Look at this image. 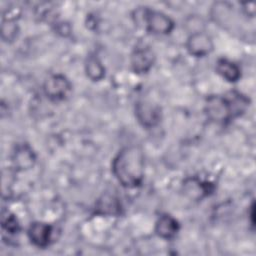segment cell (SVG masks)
Here are the masks:
<instances>
[{
    "label": "cell",
    "mask_w": 256,
    "mask_h": 256,
    "mask_svg": "<svg viewBox=\"0 0 256 256\" xmlns=\"http://www.w3.org/2000/svg\"><path fill=\"white\" fill-rule=\"evenodd\" d=\"M112 172L124 187H138L144 178L142 149L136 145L122 148L112 161Z\"/></svg>",
    "instance_id": "obj_1"
},
{
    "label": "cell",
    "mask_w": 256,
    "mask_h": 256,
    "mask_svg": "<svg viewBox=\"0 0 256 256\" xmlns=\"http://www.w3.org/2000/svg\"><path fill=\"white\" fill-rule=\"evenodd\" d=\"M248 106L249 99L233 91L224 96H209L205 104V113L211 121L225 123L240 116Z\"/></svg>",
    "instance_id": "obj_2"
},
{
    "label": "cell",
    "mask_w": 256,
    "mask_h": 256,
    "mask_svg": "<svg viewBox=\"0 0 256 256\" xmlns=\"http://www.w3.org/2000/svg\"><path fill=\"white\" fill-rule=\"evenodd\" d=\"M136 12L140 14V17H137V22L144 24L145 28L149 32L155 34H168L174 28L173 20L162 12L150 9H144Z\"/></svg>",
    "instance_id": "obj_3"
},
{
    "label": "cell",
    "mask_w": 256,
    "mask_h": 256,
    "mask_svg": "<svg viewBox=\"0 0 256 256\" xmlns=\"http://www.w3.org/2000/svg\"><path fill=\"white\" fill-rule=\"evenodd\" d=\"M71 88L72 86L70 81L62 74H53L49 76L43 84L44 94L53 101L66 99Z\"/></svg>",
    "instance_id": "obj_4"
},
{
    "label": "cell",
    "mask_w": 256,
    "mask_h": 256,
    "mask_svg": "<svg viewBox=\"0 0 256 256\" xmlns=\"http://www.w3.org/2000/svg\"><path fill=\"white\" fill-rule=\"evenodd\" d=\"M186 48L191 55L202 57L213 50V42L208 34L200 31L194 32L187 39Z\"/></svg>",
    "instance_id": "obj_5"
},
{
    "label": "cell",
    "mask_w": 256,
    "mask_h": 256,
    "mask_svg": "<svg viewBox=\"0 0 256 256\" xmlns=\"http://www.w3.org/2000/svg\"><path fill=\"white\" fill-rule=\"evenodd\" d=\"M155 61V55L153 51L146 46L136 47L131 54V67L135 73L142 74L148 72Z\"/></svg>",
    "instance_id": "obj_6"
},
{
    "label": "cell",
    "mask_w": 256,
    "mask_h": 256,
    "mask_svg": "<svg viewBox=\"0 0 256 256\" xmlns=\"http://www.w3.org/2000/svg\"><path fill=\"white\" fill-rule=\"evenodd\" d=\"M135 114L138 121L145 127H153L161 119L160 108L148 101H140L135 106Z\"/></svg>",
    "instance_id": "obj_7"
},
{
    "label": "cell",
    "mask_w": 256,
    "mask_h": 256,
    "mask_svg": "<svg viewBox=\"0 0 256 256\" xmlns=\"http://www.w3.org/2000/svg\"><path fill=\"white\" fill-rule=\"evenodd\" d=\"M52 226L44 222H34L28 228V238L39 248H46L51 243Z\"/></svg>",
    "instance_id": "obj_8"
},
{
    "label": "cell",
    "mask_w": 256,
    "mask_h": 256,
    "mask_svg": "<svg viewBox=\"0 0 256 256\" xmlns=\"http://www.w3.org/2000/svg\"><path fill=\"white\" fill-rule=\"evenodd\" d=\"M179 231V223L178 221L168 214L161 215L156 224H155V232L156 234L163 239H172L176 236Z\"/></svg>",
    "instance_id": "obj_9"
},
{
    "label": "cell",
    "mask_w": 256,
    "mask_h": 256,
    "mask_svg": "<svg viewBox=\"0 0 256 256\" xmlns=\"http://www.w3.org/2000/svg\"><path fill=\"white\" fill-rule=\"evenodd\" d=\"M216 71L221 77L229 82H236L241 76L240 68L235 63L225 58L217 60Z\"/></svg>",
    "instance_id": "obj_10"
},
{
    "label": "cell",
    "mask_w": 256,
    "mask_h": 256,
    "mask_svg": "<svg viewBox=\"0 0 256 256\" xmlns=\"http://www.w3.org/2000/svg\"><path fill=\"white\" fill-rule=\"evenodd\" d=\"M35 159L36 158H35L34 152L26 144L18 146L13 156L15 165L20 169H29L33 167L35 163Z\"/></svg>",
    "instance_id": "obj_11"
},
{
    "label": "cell",
    "mask_w": 256,
    "mask_h": 256,
    "mask_svg": "<svg viewBox=\"0 0 256 256\" xmlns=\"http://www.w3.org/2000/svg\"><path fill=\"white\" fill-rule=\"evenodd\" d=\"M96 209L98 213L108 215H118L121 212V206L118 199L110 194H105L98 200Z\"/></svg>",
    "instance_id": "obj_12"
},
{
    "label": "cell",
    "mask_w": 256,
    "mask_h": 256,
    "mask_svg": "<svg viewBox=\"0 0 256 256\" xmlns=\"http://www.w3.org/2000/svg\"><path fill=\"white\" fill-rule=\"evenodd\" d=\"M184 190L192 198H194V197L201 198L202 196H205L210 191H212V186L210 183L202 182L197 178H190L185 181Z\"/></svg>",
    "instance_id": "obj_13"
},
{
    "label": "cell",
    "mask_w": 256,
    "mask_h": 256,
    "mask_svg": "<svg viewBox=\"0 0 256 256\" xmlns=\"http://www.w3.org/2000/svg\"><path fill=\"white\" fill-rule=\"evenodd\" d=\"M87 76L93 81H99L105 76V68L99 58L95 55H89L85 63Z\"/></svg>",
    "instance_id": "obj_14"
},
{
    "label": "cell",
    "mask_w": 256,
    "mask_h": 256,
    "mask_svg": "<svg viewBox=\"0 0 256 256\" xmlns=\"http://www.w3.org/2000/svg\"><path fill=\"white\" fill-rule=\"evenodd\" d=\"M18 33L17 24H15V20L5 18L2 22L1 26V37L4 41H13Z\"/></svg>",
    "instance_id": "obj_15"
},
{
    "label": "cell",
    "mask_w": 256,
    "mask_h": 256,
    "mask_svg": "<svg viewBox=\"0 0 256 256\" xmlns=\"http://www.w3.org/2000/svg\"><path fill=\"white\" fill-rule=\"evenodd\" d=\"M2 228L4 231H6L7 233H10V234L18 233L20 230L19 222L13 214H7V216L3 215Z\"/></svg>",
    "instance_id": "obj_16"
},
{
    "label": "cell",
    "mask_w": 256,
    "mask_h": 256,
    "mask_svg": "<svg viewBox=\"0 0 256 256\" xmlns=\"http://www.w3.org/2000/svg\"><path fill=\"white\" fill-rule=\"evenodd\" d=\"M250 218H251V223H252V225H254L253 223H254V203L252 204V206L250 207Z\"/></svg>",
    "instance_id": "obj_17"
}]
</instances>
